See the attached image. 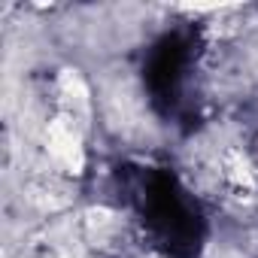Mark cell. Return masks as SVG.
<instances>
[{
  "instance_id": "5b68a950",
  "label": "cell",
  "mask_w": 258,
  "mask_h": 258,
  "mask_svg": "<svg viewBox=\"0 0 258 258\" xmlns=\"http://www.w3.org/2000/svg\"><path fill=\"white\" fill-rule=\"evenodd\" d=\"M49 258H76L73 252H55V255H49Z\"/></svg>"
},
{
  "instance_id": "6da1fadb",
  "label": "cell",
  "mask_w": 258,
  "mask_h": 258,
  "mask_svg": "<svg viewBox=\"0 0 258 258\" xmlns=\"http://www.w3.org/2000/svg\"><path fill=\"white\" fill-rule=\"evenodd\" d=\"M43 146L58 176L79 179L88 170V149H85V127L70 121L67 115L55 112L43 127Z\"/></svg>"
},
{
  "instance_id": "3957f363",
  "label": "cell",
  "mask_w": 258,
  "mask_h": 258,
  "mask_svg": "<svg viewBox=\"0 0 258 258\" xmlns=\"http://www.w3.org/2000/svg\"><path fill=\"white\" fill-rule=\"evenodd\" d=\"M219 176L237 195H255L258 191V164L240 146H228L219 155Z\"/></svg>"
},
{
  "instance_id": "7a4b0ae2",
  "label": "cell",
  "mask_w": 258,
  "mask_h": 258,
  "mask_svg": "<svg viewBox=\"0 0 258 258\" xmlns=\"http://www.w3.org/2000/svg\"><path fill=\"white\" fill-rule=\"evenodd\" d=\"M55 112L67 115L70 121H76L79 127L88 131L91 112H94V97H91L85 76L76 67H61L55 73Z\"/></svg>"
},
{
  "instance_id": "277c9868",
  "label": "cell",
  "mask_w": 258,
  "mask_h": 258,
  "mask_svg": "<svg viewBox=\"0 0 258 258\" xmlns=\"http://www.w3.org/2000/svg\"><path fill=\"white\" fill-rule=\"evenodd\" d=\"M115 222H118V216H115V210H109V207H91V210H85V219H82V225H85L88 234L112 231Z\"/></svg>"
}]
</instances>
